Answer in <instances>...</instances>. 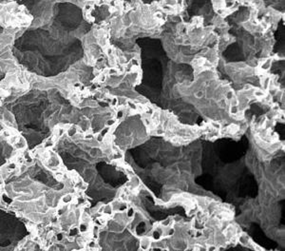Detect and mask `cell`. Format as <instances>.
<instances>
[{
    "instance_id": "6da1fadb",
    "label": "cell",
    "mask_w": 285,
    "mask_h": 251,
    "mask_svg": "<svg viewBox=\"0 0 285 251\" xmlns=\"http://www.w3.org/2000/svg\"><path fill=\"white\" fill-rule=\"evenodd\" d=\"M151 242H152V240H151L150 237L148 236H143V237L140 238V249H142L144 251H146L150 248L151 246Z\"/></svg>"
},
{
    "instance_id": "7a4b0ae2",
    "label": "cell",
    "mask_w": 285,
    "mask_h": 251,
    "mask_svg": "<svg viewBox=\"0 0 285 251\" xmlns=\"http://www.w3.org/2000/svg\"><path fill=\"white\" fill-rule=\"evenodd\" d=\"M237 239H238V242L240 243L242 245H244V246H249V247H253V245H250V243H251V238L248 236L247 234L245 233H242L239 235V236H237Z\"/></svg>"
},
{
    "instance_id": "3957f363",
    "label": "cell",
    "mask_w": 285,
    "mask_h": 251,
    "mask_svg": "<svg viewBox=\"0 0 285 251\" xmlns=\"http://www.w3.org/2000/svg\"><path fill=\"white\" fill-rule=\"evenodd\" d=\"M174 224H175V223L173 222V220H172V216H171V217L166 218V219L162 221V222L160 224H161V226H162V227H165H165H172Z\"/></svg>"
},
{
    "instance_id": "277c9868",
    "label": "cell",
    "mask_w": 285,
    "mask_h": 251,
    "mask_svg": "<svg viewBox=\"0 0 285 251\" xmlns=\"http://www.w3.org/2000/svg\"><path fill=\"white\" fill-rule=\"evenodd\" d=\"M112 212H113V210H112L111 205H104L103 214H105V215H108V216H110V215H112Z\"/></svg>"
},
{
    "instance_id": "5b68a950",
    "label": "cell",
    "mask_w": 285,
    "mask_h": 251,
    "mask_svg": "<svg viewBox=\"0 0 285 251\" xmlns=\"http://www.w3.org/2000/svg\"><path fill=\"white\" fill-rule=\"evenodd\" d=\"M134 214H135V209L134 208H127V212H125V215H127V217L128 218V219H130L132 220V218L134 217Z\"/></svg>"
},
{
    "instance_id": "8992f818",
    "label": "cell",
    "mask_w": 285,
    "mask_h": 251,
    "mask_svg": "<svg viewBox=\"0 0 285 251\" xmlns=\"http://www.w3.org/2000/svg\"><path fill=\"white\" fill-rule=\"evenodd\" d=\"M72 195H70V194H67L65 195L64 197H63V203H65V204H69V203H70L72 201Z\"/></svg>"
},
{
    "instance_id": "52a82bcc",
    "label": "cell",
    "mask_w": 285,
    "mask_h": 251,
    "mask_svg": "<svg viewBox=\"0 0 285 251\" xmlns=\"http://www.w3.org/2000/svg\"><path fill=\"white\" fill-rule=\"evenodd\" d=\"M172 220L175 224H180V223H182L183 217L180 215H174V216H172Z\"/></svg>"
},
{
    "instance_id": "ba28073f",
    "label": "cell",
    "mask_w": 285,
    "mask_h": 251,
    "mask_svg": "<svg viewBox=\"0 0 285 251\" xmlns=\"http://www.w3.org/2000/svg\"><path fill=\"white\" fill-rule=\"evenodd\" d=\"M79 229H80V232H81V233H85V232H87V231H88V226H87L86 223L81 224H80V226H79Z\"/></svg>"
},
{
    "instance_id": "9c48e42d",
    "label": "cell",
    "mask_w": 285,
    "mask_h": 251,
    "mask_svg": "<svg viewBox=\"0 0 285 251\" xmlns=\"http://www.w3.org/2000/svg\"><path fill=\"white\" fill-rule=\"evenodd\" d=\"M206 250L207 251H217V245H209L208 246H206Z\"/></svg>"
},
{
    "instance_id": "30bf717a",
    "label": "cell",
    "mask_w": 285,
    "mask_h": 251,
    "mask_svg": "<svg viewBox=\"0 0 285 251\" xmlns=\"http://www.w3.org/2000/svg\"><path fill=\"white\" fill-rule=\"evenodd\" d=\"M76 132H77V130H76V128H70L69 130H68V133H69V136H73V135H75V134H76Z\"/></svg>"
},
{
    "instance_id": "8fae6325",
    "label": "cell",
    "mask_w": 285,
    "mask_h": 251,
    "mask_svg": "<svg viewBox=\"0 0 285 251\" xmlns=\"http://www.w3.org/2000/svg\"><path fill=\"white\" fill-rule=\"evenodd\" d=\"M252 248H254L256 251H264V249L262 248V247H260V245H255V243H253Z\"/></svg>"
},
{
    "instance_id": "7c38bea8",
    "label": "cell",
    "mask_w": 285,
    "mask_h": 251,
    "mask_svg": "<svg viewBox=\"0 0 285 251\" xmlns=\"http://www.w3.org/2000/svg\"><path fill=\"white\" fill-rule=\"evenodd\" d=\"M115 123H116L115 120H114V119H110L109 121H106V126H108V127L109 128V127H111V126H113Z\"/></svg>"
},
{
    "instance_id": "4fadbf2b",
    "label": "cell",
    "mask_w": 285,
    "mask_h": 251,
    "mask_svg": "<svg viewBox=\"0 0 285 251\" xmlns=\"http://www.w3.org/2000/svg\"><path fill=\"white\" fill-rule=\"evenodd\" d=\"M95 246H96L95 241H90V243H88V247H90V248H94Z\"/></svg>"
},
{
    "instance_id": "5bb4252c",
    "label": "cell",
    "mask_w": 285,
    "mask_h": 251,
    "mask_svg": "<svg viewBox=\"0 0 285 251\" xmlns=\"http://www.w3.org/2000/svg\"><path fill=\"white\" fill-rule=\"evenodd\" d=\"M3 200L8 203V204H11V203H12V200H11L9 197H7L6 195H3Z\"/></svg>"
},
{
    "instance_id": "9a60e30c",
    "label": "cell",
    "mask_w": 285,
    "mask_h": 251,
    "mask_svg": "<svg viewBox=\"0 0 285 251\" xmlns=\"http://www.w3.org/2000/svg\"><path fill=\"white\" fill-rule=\"evenodd\" d=\"M14 168H15V164H11L9 165V170H13Z\"/></svg>"
},
{
    "instance_id": "2e32d148",
    "label": "cell",
    "mask_w": 285,
    "mask_h": 251,
    "mask_svg": "<svg viewBox=\"0 0 285 251\" xmlns=\"http://www.w3.org/2000/svg\"><path fill=\"white\" fill-rule=\"evenodd\" d=\"M62 239H63V234L62 233H59L57 235V240H58V241H61Z\"/></svg>"
},
{
    "instance_id": "e0dca14e",
    "label": "cell",
    "mask_w": 285,
    "mask_h": 251,
    "mask_svg": "<svg viewBox=\"0 0 285 251\" xmlns=\"http://www.w3.org/2000/svg\"><path fill=\"white\" fill-rule=\"evenodd\" d=\"M3 130V128H2V126L0 125V130Z\"/></svg>"
},
{
    "instance_id": "ac0fdd59",
    "label": "cell",
    "mask_w": 285,
    "mask_h": 251,
    "mask_svg": "<svg viewBox=\"0 0 285 251\" xmlns=\"http://www.w3.org/2000/svg\"><path fill=\"white\" fill-rule=\"evenodd\" d=\"M0 184H2V181H0Z\"/></svg>"
}]
</instances>
